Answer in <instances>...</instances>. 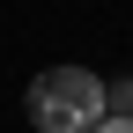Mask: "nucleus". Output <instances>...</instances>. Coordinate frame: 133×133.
I'll return each instance as SVG.
<instances>
[{
  "label": "nucleus",
  "mask_w": 133,
  "mask_h": 133,
  "mask_svg": "<svg viewBox=\"0 0 133 133\" xmlns=\"http://www.w3.org/2000/svg\"><path fill=\"white\" fill-rule=\"evenodd\" d=\"M104 111H111V89L89 66H44L30 81V126L37 133H96Z\"/></svg>",
  "instance_id": "nucleus-1"
},
{
  "label": "nucleus",
  "mask_w": 133,
  "mask_h": 133,
  "mask_svg": "<svg viewBox=\"0 0 133 133\" xmlns=\"http://www.w3.org/2000/svg\"><path fill=\"white\" fill-rule=\"evenodd\" d=\"M96 133H133V111H126V118H111V111H104V118H96Z\"/></svg>",
  "instance_id": "nucleus-2"
}]
</instances>
